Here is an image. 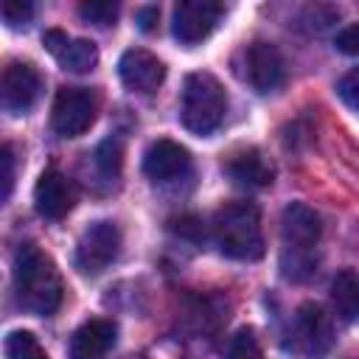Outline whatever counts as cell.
I'll use <instances>...</instances> for the list:
<instances>
[{
	"label": "cell",
	"instance_id": "6da1fadb",
	"mask_svg": "<svg viewBox=\"0 0 359 359\" xmlns=\"http://www.w3.org/2000/svg\"><path fill=\"white\" fill-rule=\"evenodd\" d=\"M11 283L17 303L31 314L48 317L62 306V278L56 264L34 244H20L14 252Z\"/></svg>",
	"mask_w": 359,
	"mask_h": 359
},
{
	"label": "cell",
	"instance_id": "7a4b0ae2",
	"mask_svg": "<svg viewBox=\"0 0 359 359\" xmlns=\"http://www.w3.org/2000/svg\"><path fill=\"white\" fill-rule=\"evenodd\" d=\"M317 241H320V216L303 205L292 202L280 219V269L289 280H306L317 266Z\"/></svg>",
	"mask_w": 359,
	"mask_h": 359
},
{
	"label": "cell",
	"instance_id": "3957f363",
	"mask_svg": "<svg viewBox=\"0 0 359 359\" xmlns=\"http://www.w3.org/2000/svg\"><path fill=\"white\" fill-rule=\"evenodd\" d=\"M213 238L222 255L236 261H258L264 255V233L258 208L250 202H230L213 216Z\"/></svg>",
	"mask_w": 359,
	"mask_h": 359
},
{
	"label": "cell",
	"instance_id": "277c9868",
	"mask_svg": "<svg viewBox=\"0 0 359 359\" xmlns=\"http://www.w3.org/2000/svg\"><path fill=\"white\" fill-rule=\"evenodd\" d=\"M224 112H227V95L219 79L205 70L188 73L180 101L182 126L194 135H210L224 121Z\"/></svg>",
	"mask_w": 359,
	"mask_h": 359
},
{
	"label": "cell",
	"instance_id": "5b68a950",
	"mask_svg": "<svg viewBox=\"0 0 359 359\" xmlns=\"http://www.w3.org/2000/svg\"><path fill=\"white\" fill-rule=\"evenodd\" d=\"M238 59V76L255 93H272L286 81V62L272 42H250Z\"/></svg>",
	"mask_w": 359,
	"mask_h": 359
},
{
	"label": "cell",
	"instance_id": "8992f818",
	"mask_svg": "<svg viewBox=\"0 0 359 359\" xmlns=\"http://www.w3.org/2000/svg\"><path fill=\"white\" fill-rule=\"evenodd\" d=\"M98 101L87 87H62L50 107V123L62 137H79L95 123Z\"/></svg>",
	"mask_w": 359,
	"mask_h": 359
},
{
	"label": "cell",
	"instance_id": "52a82bcc",
	"mask_svg": "<svg viewBox=\"0 0 359 359\" xmlns=\"http://www.w3.org/2000/svg\"><path fill=\"white\" fill-rule=\"evenodd\" d=\"M121 252V230L115 222H93L76 244V269L84 275L104 272Z\"/></svg>",
	"mask_w": 359,
	"mask_h": 359
},
{
	"label": "cell",
	"instance_id": "ba28073f",
	"mask_svg": "<svg viewBox=\"0 0 359 359\" xmlns=\"http://www.w3.org/2000/svg\"><path fill=\"white\" fill-rule=\"evenodd\" d=\"M294 351L306 359H320L328 353L331 342H334V331H331V320L323 311V306L317 303H303L294 314Z\"/></svg>",
	"mask_w": 359,
	"mask_h": 359
},
{
	"label": "cell",
	"instance_id": "9c48e42d",
	"mask_svg": "<svg viewBox=\"0 0 359 359\" xmlns=\"http://www.w3.org/2000/svg\"><path fill=\"white\" fill-rule=\"evenodd\" d=\"M222 17V6L213 0H182L174 6L171 31L182 45L202 42Z\"/></svg>",
	"mask_w": 359,
	"mask_h": 359
},
{
	"label": "cell",
	"instance_id": "30bf717a",
	"mask_svg": "<svg viewBox=\"0 0 359 359\" xmlns=\"http://www.w3.org/2000/svg\"><path fill=\"white\" fill-rule=\"evenodd\" d=\"M39 87H42V81H39V73L34 65H28V62L6 65L3 79H0V95H3L6 112H11V115L28 112L39 95Z\"/></svg>",
	"mask_w": 359,
	"mask_h": 359
},
{
	"label": "cell",
	"instance_id": "8fae6325",
	"mask_svg": "<svg viewBox=\"0 0 359 359\" xmlns=\"http://www.w3.org/2000/svg\"><path fill=\"white\" fill-rule=\"evenodd\" d=\"M76 205V188L73 182L56 171V168H48L39 174L36 185H34V208L39 216L56 222V219H65Z\"/></svg>",
	"mask_w": 359,
	"mask_h": 359
},
{
	"label": "cell",
	"instance_id": "7c38bea8",
	"mask_svg": "<svg viewBox=\"0 0 359 359\" xmlns=\"http://www.w3.org/2000/svg\"><path fill=\"white\" fill-rule=\"evenodd\" d=\"M118 73H121V81H123L126 90L149 95L163 84L165 65L143 48H129L118 62Z\"/></svg>",
	"mask_w": 359,
	"mask_h": 359
},
{
	"label": "cell",
	"instance_id": "4fadbf2b",
	"mask_svg": "<svg viewBox=\"0 0 359 359\" xmlns=\"http://www.w3.org/2000/svg\"><path fill=\"white\" fill-rule=\"evenodd\" d=\"M191 168V154L174 140H154L143 154V174L154 182H171L185 177Z\"/></svg>",
	"mask_w": 359,
	"mask_h": 359
},
{
	"label": "cell",
	"instance_id": "5bb4252c",
	"mask_svg": "<svg viewBox=\"0 0 359 359\" xmlns=\"http://www.w3.org/2000/svg\"><path fill=\"white\" fill-rule=\"evenodd\" d=\"M118 328L112 320H87L70 339V359H101L115 345Z\"/></svg>",
	"mask_w": 359,
	"mask_h": 359
},
{
	"label": "cell",
	"instance_id": "9a60e30c",
	"mask_svg": "<svg viewBox=\"0 0 359 359\" xmlns=\"http://www.w3.org/2000/svg\"><path fill=\"white\" fill-rule=\"evenodd\" d=\"M224 171L230 174L233 182L244 185V188H266L275 177V168L272 163L258 151V149H247V151H238L227 160Z\"/></svg>",
	"mask_w": 359,
	"mask_h": 359
},
{
	"label": "cell",
	"instance_id": "2e32d148",
	"mask_svg": "<svg viewBox=\"0 0 359 359\" xmlns=\"http://www.w3.org/2000/svg\"><path fill=\"white\" fill-rule=\"evenodd\" d=\"M331 306L345 320H359V275L353 269H339L331 278Z\"/></svg>",
	"mask_w": 359,
	"mask_h": 359
},
{
	"label": "cell",
	"instance_id": "e0dca14e",
	"mask_svg": "<svg viewBox=\"0 0 359 359\" xmlns=\"http://www.w3.org/2000/svg\"><path fill=\"white\" fill-rule=\"evenodd\" d=\"M95 62H98V50L90 39H70L65 53L59 56V65L70 73H87L95 67Z\"/></svg>",
	"mask_w": 359,
	"mask_h": 359
},
{
	"label": "cell",
	"instance_id": "ac0fdd59",
	"mask_svg": "<svg viewBox=\"0 0 359 359\" xmlns=\"http://www.w3.org/2000/svg\"><path fill=\"white\" fill-rule=\"evenodd\" d=\"M6 359H48V353L34 334L11 331L6 337Z\"/></svg>",
	"mask_w": 359,
	"mask_h": 359
},
{
	"label": "cell",
	"instance_id": "d6986e66",
	"mask_svg": "<svg viewBox=\"0 0 359 359\" xmlns=\"http://www.w3.org/2000/svg\"><path fill=\"white\" fill-rule=\"evenodd\" d=\"M93 160H95V165H98V171H101L104 177H115V174L121 171V163H123L121 143H118L115 137L101 140L98 149H95V154H93Z\"/></svg>",
	"mask_w": 359,
	"mask_h": 359
},
{
	"label": "cell",
	"instance_id": "ffe728a7",
	"mask_svg": "<svg viewBox=\"0 0 359 359\" xmlns=\"http://www.w3.org/2000/svg\"><path fill=\"white\" fill-rule=\"evenodd\" d=\"M227 359H264V351L255 339V334L250 328H241L227 348Z\"/></svg>",
	"mask_w": 359,
	"mask_h": 359
},
{
	"label": "cell",
	"instance_id": "44dd1931",
	"mask_svg": "<svg viewBox=\"0 0 359 359\" xmlns=\"http://www.w3.org/2000/svg\"><path fill=\"white\" fill-rule=\"evenodd\" d=\"M79 14H81L87 22L107 28V25H115V20H118V3H101V0H95V3H81V6H79Z\"/></svg>",
	"mask_w": 359,
	"mask_h": 359
},
{
	"label": "cell",
	"instance_id": "7402d4cb",
	"mask_svg": "<svg viewBox=\"0 0 359 359\" xmlns=\"http://www.w3.org/2000/svg\"><path fill=\"white\" fill-rule=\"evenodd\" d=\"M31 17H34V6H31V3H25V0H6V3H3V20H6L11 28L28 25Z\"/></svg>",
	"mask_w": 359,
	"mask_h": 359
},
{
	"label": "cell",
	"instance_id": "603a6c76",
	"mask_svg": "<svg viewBox=\"0 0 359 359\" xmlns=\"http://www.w3.org/2000/svg\"><path fill=\"white\" fill-rule=\"evenodd\" d=\"M337 93H339V98H342L353 112H359V67L351 70V73H345V76L339 79Z\"/></svg>",
	"mask_w": 359,
	"mask_h": 359
},
{
	"label": "cell",
	"instance_id": "cb8c5ba5",
	"mask_svg": "<svg viewBox=\"0 0 359 359\" xmlns=\"http://www.w3.org/2000/svg\"><path fill=\"white\" fill-rule=\"evenodd\" d=\"M334 45H337L342 53H348V56H359V25H348V28H342V31L337 34Z\"/></svg>",
	"mask_w": 359,
	"mask_h": 359
},
{
	"label": "cell",
	"instance_id": "d4e9b609",
	"mask_svg": "<svg viewBox=\"0 0 359 359\" xmlns=\"http://www.w3.org/2000/svg\"><path fill=\"white\" fill-rule=\"evenodd\" d=\"M0 163H3V202H6L11 196V188H14V151L8 143L0 151Z\"/></svg>",
	"mask_w": 359,
	"mask_h": 359
},
{
	"label": "cell",
	"instance_id": "484cf974",
	"mask_svg": "<svg viewBox=\"0 0 359 359\" xmlns=\"http://www.w3.org/2000/svg\"><path fill=\"white\" fill-rule=\"evenodd\" d=\"M42 42H45V48L59 59L62 53H65V48L70 45V39H67V34L65 31H59V28H50V31H45L42 34Z\"/></svg>",
	"mask_w": 359,
	"mask_h": 359
},
{
	"label": "cell",
	"instance_id": "4316f807",
	"mask_svg": "<svg viewBox=\"0 0 359 359\" xmlns=\"http://www.w3.org/2000/svg\"><path fill=\"white\" fill-rule=\"evenodd\" d=\"M157 17H160V11H157V6H143V8H137V28L140 31H154L157 28Z\"/></svg>",
	"mask_w": 359,
	"mask_h": 359
}]
</instances>
